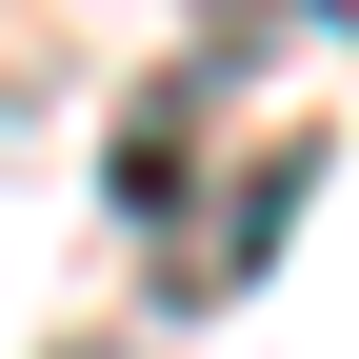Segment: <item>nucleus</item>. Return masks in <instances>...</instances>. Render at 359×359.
<instances>
[{
	"label": "nucleus",
	"mask_w": 359,
	"mask_h": 359,
	"mask_svg": "<svg viewBox=\"0 0 359 359\" xmlns=\"http://www.w3.org/2000/svg\"><path fill=\"white\" fill-rule=\"evenodd\" d=\"M60 359H140V339H60Z\"/></svg>",
	"instance_id": "obj_1"
}]
</instances>
